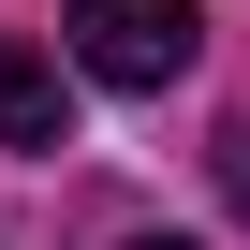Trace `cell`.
I'll return each instance as SVG.
<instances>
[{
  "label": "cell",
  "instance_id": "6da1fadb",
  "mask_svg": "<svg viewBox=\"0 0 250 250\" xmlns=\"http://www.w3.org/2000/svg\"><path fill=\"white\" fill-rule=\"evenodd\" d=\"M191 44H206L191 0H74V59H88L103 88H177Z\"/></svg>",
  "mask_w": 250,
  "mask_h": 250
},
{
  "label": "cell",
  "instance_id": "7a4b0ae2",
  "mask_svg": "<svg viewBox=\"0 0 250 250\" xmlns=\"http://www.w3.org/2000/svg\"><path fill=\"white\" fill-rule=\"evenodd\" d=\"M0 147H74V88H59V59L15 44V30H0Z\"/></svg>",
  "mask_w": 250,
  "mask_h": 250
},
{
  "label": "cell",
  "instance_id": "3957f363",
  "mask_svg": "<svg viewBox=\"0 0 250 250\" xmlns=\"http://www.w3.org/2000/svg\"><path fill=\"white\" fill-rule=\"evenodd\" d=\"M221 191H235V221H250V118L221 133Z\"/></svg>",
  "mask_w": 250,
  "mask_h": 250
},
{
  "label": "cell",
  "instance_id": "277c9868",
  "mask_svg": "<svg viewBox=\"0 0 250 250\" xmlns=\"http://www.w3.org/2000/svg\"><path fill=\"white\" fill-rule=\"evenodd\" d=\"M118 250H191V235H118Z\"/></svg>",
  "mask_w": 250,
  "mask_h": 250
}]
</instances>
